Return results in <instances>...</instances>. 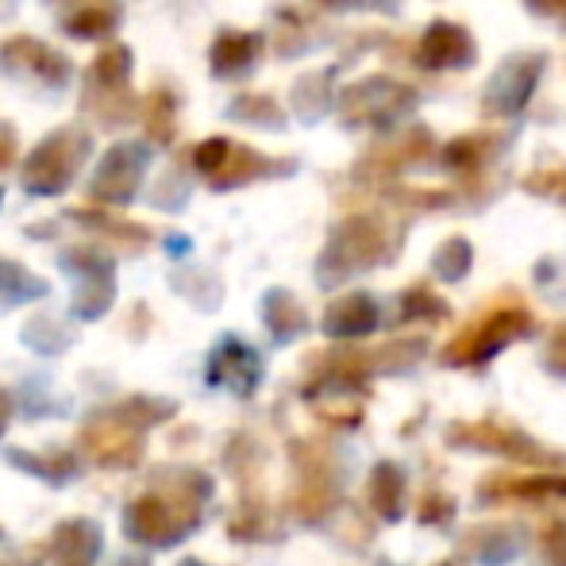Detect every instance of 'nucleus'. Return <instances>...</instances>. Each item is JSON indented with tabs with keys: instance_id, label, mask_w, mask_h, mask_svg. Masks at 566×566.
<instances>
[{
	"instance_id": "412c9836",
	"label": "nucleus",
	"mask_w": 566,
	"mask_h": 566,
	"mask_svg": "<svg viewBox=\"0 0 566 566\" xmlns=\"http://www.w3.org/2000/svg\"><path fill=\"white\" fill-rule=\"evenodd\" d=\"M316 4H324V8H347V4H355V0H316Z\"/></svg>"
},
{
	"instance_id": "ddd939ff",
	"label": "nucleus",
	"mask_w": 566,
	"mask_h": 566,
	"mask_svg": "<svg viewBox=\"0 0 566 566\" xmlns=\"http://www.w3.org/2000/svg\"><path fill=\"white\" fill-rule=\"evenodd\" d=\"M132 51L127 46H105V51H97V59L90 62V70H85V93H127V85H132Z\"/></svg>"
},
{
	"instance_id": "2eb2a0df",
	"label": "nucleus",
	"mask_w": 566,
	"mask_h": 566,
	"mask_svg": "<svg viewBox=\"0 0 566 566\" xmlns=\"http://www.w3.org/2000/svg\"><path fill=\"white\" fill-rule=\"evenodd\" d=\"M231 119H243V124H254V127H270V132H282L285 127V116H282V105H277L270 93H239L231 101Z\"/></svg>"
},
{
	"instance_id": "f03ea898",
	"label": "nucleus",
	"mask_w": 566,
	"mask_h": 566,
	"mask_svg": "<svg viewBox=\"0 0 566 566\" xmlns=\"http://www.w3.org/2000/svg\"><path fill=\"white\" fill-rule=\"evenodd\" d=\"M417 90L394 77H363L339 93V116L347 127H389L417 108Z\"/></svg>"
},
{
	"instance_id": "423d86ee",
	"label": "nucleus",
	"mask_w": 566,
	"mask_h": 566,
	"mask_svg": "<svg viewBox=\"0 0 566 566\" xmlns=\"http://www.w3.org/2000/svg\"><path fill=\"white\" fill-rule=\"evenodd\" d=\"M478 59V43L462 23L454 20H432L417 43V66L424 70H467Z\"/></svg>"
},
{
	"instance_id": "7ed1b4c3",
	"label": "nucleus",
	"mask_w": 566,
	"mask_h": 566,
	"mask_svg": "<svg viewBox=\"0 0 566 566\" xmlns=\"http://www.w3.org/2000/svg\"><path fill=\"white\" fill-rule=\"evenodd\" d=\"M544 70H547V54H539V51L509 54V59L490 74V82H485L482 113L490 116V119L521 116L524 105L532 101V93H536Z\"/></svg>"
},
{
	"instance_id": "f8f14e48",
	"label": "nucleus",
	"mask_w": 566,
	"mask_h": 566,
	"mask_svg": "<svg viewBox=\"0 0 566 566\" xmlns=\"http://www.w3.org/2000/svg\"><path fill=\"white\" fill-rule=\"evenodd\" d=\"M381 254V228L370 217H350L336 228L332 239V259H339V266H355V262H370Z\"/></svg>"
},
{
	"instance_id": "dca6fc26",
	"label": "nucleus",
	"mask_w": 566,
	"mask_h": 566,
	"mask_svg": "<svg viewBox=\"0 0 566 566\" xmlns=\"http://www.w3.org/2000/svg\"><path fill=\"white\" fill-rule=\"evenodd\" d=\"M74 217L82 220L85 228L101 231L105 239H116V243H124V247H135V251H139V247H147V239H150V231H147V228L132 224V220H116V217H108V212L77 209Z\"/></svg>"
},
{
	"instance_id": "4468645a",
	"label": "nucleus",
	"mask_w": 566,
	"mask_h": 566,
	"mask_svg": "<svg viewBox=\"0 0 566 566\" xmlns=\"http://www.w3.org/2000/svg\"><path fill=\"white\" fill-rule=\"evenodd\" d=\"M143 127H147L150 143H158V147H166V143H174V135H178V97H174L170 90H150L147 97H143Z\"/></svg>"
},
{
	"instance_id": "aec40b11",
	"label": "nucleus",
	"mask_w": 566,
	"mask_h": 566,
	"mask_svg": "<svg viewBox=\"0 0 566 566\" xmlns=\"http://www.w3.org/2000/svg\"><path fill=\"white\" fill-rule=\"evenodd\" d=\"M12 163H15V132L0 124V174H4Z\"/></svg>"
},
{
	"instance_id": "39448f33",
	"label": "nucleus",
	"mask_w": 566,
	"mask_h": 566,
	"mask_svg": "<svg viewBox=\"0 0 566 566\" xmlns=\"http://www.w3.org/2000/svg\"><path fill=\"white\" fill-rule=\"evenodd\" d=\"M0 66L23 77H39L43 85H66L70 74H74L66 54H59L54 46H46L43 39H31V35L4 39V43H0Z\"/></svg>"
},
{
	"instance_id": "0eeeda50",
	"label": "nucleus",
	"mask_w": 566,
	"mask_h": 566,
	"mask_svg": "<svg viewBox=\"0 0 566 566\" xmlns=\"http://www.w3.org/2000/svg\"><path fill=\"white\" fill-rule=\"evenodd\" d=\"M428 155H432V132H428V127H409V132L397 135V139L378 143V147L366 150L355 166V178H363V181L394 178V174H401L405 166L424 163Z\"/></svg>"
},
{
	"instance_id": "6ab92c4d",
	"label": "nucleus",
	"mask_w": 566,
	"mask_h": 566,
	"mask_svg": "<svg viewBox=\"0 0 566 566\" xmlns=\"http://www.w3.org/2000/svg\"><path fill=\"white\" fill-rule=\"evenodd\" d=\"M532 15H552V20H566V0H524Z\"/></svg>"
},
{
	"instance_id": "f257e3e1",
	"label": "nucleus",
	"mask_w": 566,
	"mask_h": 566,
	"mask_svg": "<svg viewBox=\"0 0 566 566\" xmlns=\"http://www.w3.org/2000/svg\"><path fill=\"white\" fill-rule=\"evenodd\" d=\"M93 139L85 127L66 124L54 127L23 163V189L35 197H54L62 189H70V181L82 174V166L90 163Z\"/></svg>"
},
{
	"instance_id": "a211bd4d",
	"label": "nucleus",
	"mask_w": 566,
	"mask_h": 566,
	"mask_svg": "<svg viewBox=\"0 0 566 566\" xmlns=\"http://www.w3.org/2000/svg\"><path fill=\"white\" fill-rule=\"evenodd\" d=\"M524 189L536 197H555V201H566V166L559 158H547V166H539V170H532L528 178H524Z\"/></svg>"
},
{
	"instance_id": "f3484780",
	"label": "nucleus",
	"mask_w": 566,
	"mask_h": 566,
	"mask_svg": "<svg viewBox=\"0 0 566 566\" xmlns=\"http://www.w3.org/2000/svg\"><path fill=\"white\" fill-rule=\"evenodd\" d=\"M332 70H321V74H305L297 85H293V108H297L301 119H321V113L328 108V85Z\"/></svg>"
},
{
	"instance_id": "9d476101",
	"label": "nucleus",
	"mask_w": 566,
	"mask_h": 566,
	"mask_svg": "<svg viewBox=\"0 0 566 566\" xmlns=\"http://www.w3.org/2000/svg\"><path fill=\"white\" fill-rule=\"evenodd\" d=\"M505 143H509L505 132H467L443 147V166L451 174H459V178H474V174H482L505 150Z\"/></svg>"
},
{
	"instance_id": "20e7f679",
	"label": "nucleus",
	"mask_w": 566,
	"mask_h": 566,
	"mask_svg": "<svg viewBox=\"0 0 566 566\" xmlns=\"http://www.w3.org/2000/svg\"><path fill=\"white\" fill-rule=\"evenodd\" d=\"M147 166H150V147H143V143H116V147H108L101 155L97 174L90 181V193L101 205H127L139 193L143 178H147Z\"/></svg>"
},
{
	"instance_id": "6e6552de",
	"label": "nucleus",
	"mask_w": 566,
	"mask_h": 566,
	"mask_svg": "<svg viewBox=\"0 0 566 566\" xmlns=\"http://www.w3.org/2000/svg\"><path fill=\"white\" fill-rule=\"evenodd\" d=\"M290 170H297L293 158H270V155H262V150L247 147V143L228 139L224 158H220V166L209 174V186L212 189H235V186H247V181L277 178V174H290Z\"/></svg>"
},
{
	"instance_id": "9b49d317",
	"label": "nucleus",
	"mask_w": 566,
	"mask_h": 566,
	"mask_svg": "<svg viewBox=\"0 0 566 566\" xmlns=\"http://www.w3.org/2000/svg\"><path fill=\"white\" fill-rule=\"evenodd\" d=\"M262 31H220L212 39V51H209V66L217 77H243L247 70H254L262 54Z\"/></svg>"
},
{
	"instance_id": "1a4fd4ad",
	"label": "nucleus",
	"mask_w": 566,
	"mask_h": 566,
	"mask_svg": "<svg viewBox=\"0 0 566 566\" xmlns=\"http://www.w3.org/2000/svg\"><path fill=\"white\" fill-rule=\"evenodd\" d=\"M59 4V28L70 39H108L119 28V0H54Z\"/></svg>"
}]
</instances>
